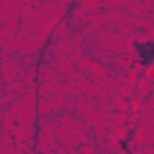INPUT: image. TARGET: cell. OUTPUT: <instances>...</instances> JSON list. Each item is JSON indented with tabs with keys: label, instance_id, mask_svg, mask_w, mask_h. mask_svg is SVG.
Listing matches in <instances>:
<instances>
[{
	"label": "cell",
	"instance_id": "cell-1",
	"mask_svg": "<svg viewBox=\"0 0 154 154\" xmlns=\"http://www.w3.org/2000/svg\"><path fill=\"white\" fill-rule=\"evenodd\" d=\"M137 53H140V63L149 65L154 60V43H137Z\"/></svg>",
	"mask_w": 154,
	"mask_h": 154
}]
</instances>
